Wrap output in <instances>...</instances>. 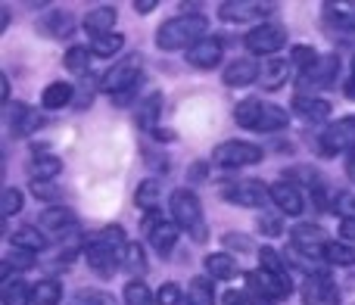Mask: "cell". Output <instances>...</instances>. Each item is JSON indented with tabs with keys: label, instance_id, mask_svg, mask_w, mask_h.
Masks as SVG:
<instances>
[{
	"label": "cell",
	"instance_id": "6da1fadb",
	"mask_svg": "<svg viewBox=\"0 0 355 305\" xmlns=\"http://www.w3.org/2000/svg\"><path fill=\"white\" fill-rule=\"evenodd\" d=\"M209 22L202 12H178V16L166 19L156 31V47L166 50V53H175V50H190L202 41Z\"/></svg>",
	"mask_w": 355,
	"mask_h": 305
},
{
	"label": "cell",
	"instance_id": "7a4b0ae2",
	"mask_svg": "<svg viewBox=\"0 0 355 305\" xmlns=\"http://www.w3.org/2000/svg\"><path fill=\"white\" fill-rule=\"evenodd\" d=\"M234 119H237L240 128L246 131H262V134H271V131H284L290 125L287 110L275 103H265V100H243L234 110Z\"/></svg>",
	"mask_w": 355,
	"mask_h": 305
},
{
	"label": "cell",
	"instance_id": "3957f363",
	"mask_svg": "<svg viewBox=\"0 0 355 305\" xmlns=\"http://www.w3.org/2000/svg\"><path fill=\"white\" fill-rule=\"evenodd\" d=\"M141 75H144V56L141 53H128L122 62H116V66L100 78V91L112 94V97L128 94V91H135V87L141 85Z\"/></svg>",
	"mask_w": 355,
	"mask_h": 305
},
{
	"label": "cell",
	"instance_id": "277c9868",
	"mask_svg": "<svg viewBox=\"0 0 355 305\" xmlns=\"http://www.w3.org/2000/svg\"><path fill=\"white\" fill-rule=\"evenodd\" d=\"M262 147L250 141H225L218 143L212 152V162L221 165V168H246V165L262 162Z\"/></svg>",
	"mask_w": 355,
	"mask_h": 305
},
{
	"label": "cell",
	"instance_id": "5b68a950",
	"mask_svg": "<svg viewBox=\"0 0 355 305\" xmlns=\"http://www.w3.org/2000/svg\"><path fill=\"white\" fill-rule=\"evenodd\" d=\"M221 200L243 209H262L271 202V187L262 181H234L221 187Z\"/></svg>",
	"mask_w": 355,
	"mask_h": 305
},
{
	"label": "cell",
	"instance_id": "8992f818",
	"mask_svg": "<svg viewBox=\"0 0 355 305\" xmlns=\"http://www.w3.org/2000/svg\"><path fill=\"white\" fill-rule=\"evenodd\" d=\"M243 44L252 56H275L277 50L287 44V28H284V25H275V22L256 25V28L246 31Z\"/></svg>",
	"mask_w": 355,
	"mask_h": 305
},
{
	"label": "cell",
	"instance_id": "52a82bcc",
	"mask_svg": "<svg viewBox=\"0 0 355 305\" xmlns=\"http://www.w3.org/2000/svg\"><path fill=\"white\" fill-rule=\"evenodd\" d=\"M349 147H355V116H346V119H337L324 128L318 141V152L324 159H334L340 152H346Z\"/></svg>",
	"mask_w": 355,
	"mask_h": 305
},
{
	"label": "cell",
	"instance_id": "ba28073f",
	"mask_svg": "<svg viewBox=\"0 0 355 305\" xmlns=\"http://www.w3.org/2000/svg\"><path fill=\"white\" fill-rule=\"evenodd\" d=\"M168 206H172V221L178 227H184V231H190V234H193L196 227H202V206L193 190H175Z\"/></svg>",
	"mask_w": 355,
	"mask_h": 305
},
{
	"label": "cell",
	"instance_id": "9c48e42d",
	"mask_svg": "<svg viewBox=\"0 0 355 305\" xmlns=\"http://www.w3.org/2000/svg\"><path fill=\"white\" fill-rule=\"evenodd\" d=\"M178 231H181V227H178L175 221H166L159 212H147V218H144V234L150 237V246H153L159 256H168L178 246Z\"/></svg>",
	"mask_w": 355,
	"mask_h": 305
},
{
	"label": "cell",
	"instance_id": "30bf717a",
	"mask_svg": "<svg viewBox=\"0 0 355 305\" xmlns=\"http://www.w3.org/2000/svg\"><path fill=\"white\" fill-rule=\"evenodd\" d=\"M290 240H293V250H300L302 256H315V259H324V250H327V234L321 225H312V221H302L290 231Z\"/></svg>",
	"mask_w": 355,
	"mask_h": 305
},
{
	"label": "cell",
	"instance_id": "8fae6325",
	"mask_svg": "<svg viewBox=\"0 0 355 305\" xmlns=\"http://www.w3.org/2000/svg\"><path fill=\"white\" fill-rule=\"evenodd\" d=\"M259 262H262L265 274L275 281L277 296H281V299H287V296L293 293V281H290V268H287V262H284V256H281V252H275L271 246H262V250H259Z\"/></svg>",
	"mask_w": 355,
	"mask_h": 305
},
{
	"label": "cell",
	"instance_id": "7c38bea8",
	"mask_svg": "<svg viewBox=\"0 0 355 305\" xmlns=\"http://www.w3.org/2000/svg\"><path fill=\"white\" fill-rule=\"evenodd\" d=\"M275 12V3H256V0H227L218 3V16L225 22H256Z\"/></svg>",
	"mask_w": 355,
	"mask_h": 305
},
{
	"label": "cell",
	"instance_id": "4fadbf2b",
	"mask_svg": "<svg viewBox=\"0 0 355 305\" xmlns=\"http://www.w3.org/2000/svg\"><path fill=\"white\" fill-rule=\"evenodd\" d=\"M337 72H340V60H337L334 53H327V56H321V60L315 62L309 72L300 75V87H309V91H321V87H331L334 78H337Z\"/></svg>",
	"mask_w": 355,
	"mask_h": 305
},
{
	"label": "cell",
	"instance_id": "5bb4252c",
	"mask_svg": "<svg viewBox=\"0 0 355 305\" xmlns=\"http://www.w3.org/2000/svg\"><path fill=\"white\" fill-rule=\"evenodd\" d=\"M41 231H50V237H69L75 234L78 221H75V212L69 206H50L41 212Z\"/></svg>",
	"mask_w": 355,
	"mask_h": 305
},
{
	"label": "cell",
	"instance_id": "9a60e30c",
	"mask_svg": "<svg viewBox=\"0 0 355 305\" xmlns=\"http://www.w3.org/2000/svg\"><path fill=\"white\" fill-rule=\"evenodd\" d=\"M221 56H225V41H221V37H215V35L202 37L196 47L187 50V62L193 69H215L221 62Z\"/></svg>",
	"mask_w": 355,
	"mask_h": 305
},
{
	"label": "cell",
	"instance_id": "2e32d148",
	"mask_svg": "<svg viewBox=\"0 0 355 305\" xmlns=\"http://www.w3.org/2000/svg\"><path fill=\"white\" fill-rule=\"evenodd\" d=\"M259 75H262V69L256 66V60L243 56V60H234L231 66H225L221 81H225L227 87H246V85H252V81H259Z\"/></svg>",
	"mask_w": 355,
	"mask_h": 305
},
{
	"label": "cell",
	"instance_id": "e0dca14e",
	"mask_svg": "<svg viewBox=\"0 0 355 305\" xmlns=\"http://www.w3.org/2000/svg\"><path fill=\"white\" fill-rule=\"evenodd\" d=\"M271 202L281 209V215H302L306 200H302V190L290 181H281L271 187Z\"/></svg>",
	"mask_w": 355,
	"mask_h": 305
},
{
	"label": "cell",
	"instance_id": "ac0fdd59",
	"mask_svg": "<svg viewBox=\"0 0 355 305\" xmlns=\"http://www.w3.org/2000/svg\"><path fill=\"white\" fill-rule=\"evenodd\" d=\"M116 19H119V12H116V6H110V3H100V6H91V10L85 12V19H81V25H85V31L91 37H100V35H110L112 31V25H116Z\"/></svg>",
	"mask_w": 355,
	"mask_h": 305
},
{
	"label": "cell",
	"instance_id": "d6986e66",
	"mask_svg": "<svg viewBox=\"0 0 355 305\" xmlns=\"http://www.w3.org/2000/svg\"><path fill=\"white\" fill-rule=\"evenodd\" d=\"M302 302L306 305H334L337 302V287L331 277H309L302 284Z\"/></svg>",
	"mask_w": 355,
	"mask_h": 305
},
{
	"label": "cell",
	"instance_id": "ffe728a7",
	"mask_svg": "<svg viewBox=\"0 0 355 305\" xmlns=\"http://www.w3.org/2000/svg\"><path fill=\"white\" fill-rule=\"evenodd\" d=\"M85 246H100V250H106V252H112V256H119V262H122V252H125V246H128V240H125V231L119 225H110V227H103V231H97V234H91V237L85 240Z\"/></svg>",
	"mask_w": 355,
	"mask_h": 305
},
{
	"label": "cell",
	"instance_id": "44dd1931",
	"mask_svg": "<svg viewBox=\"0 0 355 305\" xmlns=\"http://www.w3.org/2000/svg\"><path fill=\"white\" fill-rule=\"evenodd\" d=\"M6 122H10L12 137H25V134H31V131L41 128V112L31 110V106H12L10 116H6Z\"/></svg>",
	"mask_w": 355,
	"mask_h": 305
},
{
	"label": "cell",
	"instance_id": "7402d4cb",
	"mask_svg": "<svg viewBox=\"0 0 355 305\" xmlns=\"http://www.w3.org/2000/svg\"><path fill=\"white\" fill-rule=\"evenodd\" d=\"M293 112H300L306 122H324L331 116V103L324 97H306V94H300V97H293Z\"/></svg>",
	"mask_w": 355,
	"mask_h": 305
},
{
	"label": "cell",
	"instance_id": "603a6c76",
	"mask_svg": "<svg viewBox=\"0 0 355 305\" xmlns=\"http://www.w3.org/2000/svg\"><path fill=\"white\" fill-rule=\"evenodd\" d=\"M10 246H16V250H25V252H44L47 250V237H44L41 227H19V231L10 234Z\"/></svg>",
	"mask_w": 355,
	"mask_h": 305
},
{
	"label": "cell",
	"instance_id": "cb8c5ba5",
	"mask_svg": "<svg viewBox=\"0 0 355 305\" xmlns=\"http://www.w3.org/2000/svg\"><path fill=\"white\" fill-rule=\"evenodd\" d=\"M31 152H35V156H31V171H35V177H41V181H53V177L62 171L60 156H50L44 147H35Z\"/></svg>",
	"mask_w": 355,
	"mask_h": 305
},
{
	"label": "cell",
	"instance_id": "d4e9b609",
	"mask_svg": "<svg viewBox=\"0 0 355 305\" xmlns=\"http://www.w3.org/2000/svg\"><path fill=\"white\" fill-rule=\"evenodd\" d=\"M321 19L334 28H343V31H355V3H327L321 10Z\"/></svg>",
	"mask_w": 355,
	"mask_h": 305
},
{
	"label": "cell",
	"instance_id": "484cf974",
	"mask_svg": "<svg viewBox=\"0 0 355 305\" xmlns=\"http://www.w3.org/2000/svg\"><path fill=\"white\" fill-rule=\"evenodd\" d=\"M159 110H162V94L159 91L147 94V97L135 106V122L141 125V128H156V122H159Z\"/></svg>",
	"mask_w": 355,
	"mask_h": 305
},
{
	"label": "cell",
	"instance_id": "4316f807",
	"mask_svg": "<svg viewBox=\"0 0 355 305\" xmlns=\"http://www.w3.org/2000/svg\"><path fill=\"white\" fill-rule=\"evenodd\" d=\"M287 75H290V62L287 60H268L262 66V75H259V85L265 87V91H277V87L287 85Z\"/></svg>",
	"mask_w": 355,
	"mask_h": 305
},
{
	"label": "cell",
	"instance_id": "83f0119b",
	"mask_svg": "<svg viewBox=\"0 0 355 305\" xmlns=\"http://www.w3.org/2000/svg\"><path fill=\"white\" fill-rule=\"evenodd\" d=\"M37 28H41L44 35H50V37H69L75 31V19L69 16V12H62V10H50L47 16L41 19Z\"/></svg>",
	"mask_w": 355,
	"mask_h": 305
},
{
	"label": "cell",
	"instance_id": "f1b7e54d",
	"mask_svg": "<svg viewBox=\"0 0 355 305\" xmlns=\"http://www.w3.org/2000/svg\"><path fill=\"white\" fill-rule=\"evenodd\" d=\"M202 268L209 271V277H215V281H234L237 277V262H234L227 252H212V256H206V262H202Z\"/></svg>",
	"mask_w": 355,
	"mask_h": 305
},
{
	"label": "cell",
	"instance_id": "f546056e",
	"mask_svg": "<svg viewBox=\"0 0 355 305\" xmlns=\"http://www.w3.org/2000/svg\"><path fill=\"white\" fill-rule=\"evenodd\" d=\"M85 259H87V265H91L94 274H100V277H112V274H116L119 256H112V252L100 250V246H85Z\"/></svg>",
	"mask_w": 355,
	"mask_h": 305
},
{
	"label": "cell",
	"instance_id": "4dcf8cb0",
	"mask_svg": "<svg viewBox=\"0 0 355 305\" xmlns=\"http://www.w3.org/2000/svg\"><path fill=\"white\" fill-rule=\"evenodd\" d=\"M31 290L22 277H10V281L0 287V302L3 305H31Z\"/></svg>",
	"mask_w": 355,
	"mask_h": 305
},
{
	"label": "cell",
	"instance_id": "1f68e13d",
	"mask_svg": "<svg viewBox=\"0 0 355 305\" xmlns=\"http://www.w3.org/2000/svg\"><path fill=\"white\" fill-rule=\"evenodd\" d=\"M91 60H94V50L75 44V47L66 50V56H62V66H66L69 72H75V75H81V78H85V75L91 72Z\"/></svg>",
	"mask_w": 355,
	"mask_h": 305
},
{
	"label": "cell",
	"instance_id": "d6a6232c",
	"mask_svg": "<svg viewBox=\"0 0 355 305\" xmlns=\"http://www.w3.org/2000/svg\"><path fill=\"white\" fill-rule=\"evenodd\" d=\"M72 97H75L72 85H66V81H53V85H47V87H44V94H41V103L47 106V110H62V106H69V103H72Z\"/></svg>",
	"mask_w": 355,
	"mask_h": 305
},
{
	"label": "cell",
	"instance_id": "836d02e7",
	"mask_svg": "<svg viewBox=\"0 0 355 305\" xmlns=\"http://www.w3.org/2000/svg\"><path fill=\"white\" fill-rule=\"evenodd\" d=\"M62 302V287L60 281H37L31 290V305H60Z\"/></svg>",
	"mask_w": 355,
	"mask_h": 305
},
{
	"label": "cell",
	"instance_id": "e575fe53",
	"mask_svg": "<svg viewBox=\"0 0 355 305\" xmlns=\"http://www.w3.org/2000/svg\"><path fill=\"white\" fill-rule=\"evenodd\" d=\"M187 302L190 305H215V290L209 277H193L187 284Z\"/></svg>",
	"mask_w": 355,
	"mask_h": 305
},
{
	"label": "cell",
	"instance_id": "d590c367",
	"mask_svg": "<svg viewBox=\"0 0 355 305\" xmlns=\"http://www.w3.org/2000/svg\"><path fill=\"white\" fill-rule=\"evenodd\" d=\"M324 259L331 265H355V243H346V240H331L324 250Z\"/></svg>",
	"mask_w": 355,
	"mask_h": 305
},
{
	"label": "cell",
	"instance_id": "8d00e7d4",
	"mask_svg": "<svg viewBox=\"0 0 355 305\" xmlns=\"http://www.w3.org/2000/svg\"><path fill=\"white\" fill-rule=\"evenodd\" d=\"M125 47V35H119V31H110V35H100V37H94V44H91V50H94V56H116L119 50Z\"/></svg>",
	"mask_w": 355,
	"mask_h": 305
},
{
	"label": "cell",
	"instance_id": "74e56055",
	"mask_svg": "<svg viewBox=\"0 0 355 305\" xmlns=\"http://www.w3.org/2000/svg\"><path fill=\"white\" fill-rule=\"evenodd\" d=\"M122 265H125V271H131V274H144V271H147V256H144V246L141 243H128V246H125Z\"/></svg>",
	"mask_w": 355,
	"mask_h": 305
},
{
	"label": "cell",
	"instance_id": "f35d334b",
	"mask_svg": "<svg viewBox=\"0 0 355 305\" xmlns=\"http://www.w3.org/2000/svg\"><path fill=\"white\" fill-rule=\"evenodd\" d=\"M125 305H156V293H150L144 281H131L125 287Z\"/></svg>",
	"mask_w": 355,
	"mask_h": 305
},
{
	"label": "cell",
	"instance_id": "ab89813d",
	"mask_svg": "<svg viewBox=\"0 0 355 305\" xmlns=\"http://www.w3.org/2000/svg\"><path fill=\"white\" fill-rule=\"evenodd\" d=\"M135 202L147 212H156V202H159V181H144L135 193Z\"/></svg>",
	"mask_w": 355,
	"mask_h": 305
},
{
	"label": "cell",
	"instance_id": "60d3db41",
	"mask_svg": "<svg viewBox=\"0 0 355 305\" xmlns=\"http://www.w3.org/2000/svg\"><path fill=\"white\" fill-rule=\"evenodd\" d=\"M28 193L35 196V200H44V202H56L62 196V190L56 187L53 181H41V177H31L28 184Z\"/></svg>",
	"mask_w": 355,
	"mask_h": 305
},
{
	"label": "cell",
	"instance_id": "b9f144b4",
	"mask_svg": "<svg viewBox=\"0 0 355 305\" xmlns=\"http://www.w3.org/2000/svg\"><path fill=\"white\" fill-rule=\"evenodd\" d=\"M318 60H321V56L315 53V50L309 47V44H300V47H293V53H290V66L300 69V75H302V72H309V69H312Z\"/></svg>",
	"mask_w": 355,
	"mask_h": 305
},
{
	"label": "cell",
	"instance_id": "7bdbcfd3",
	"mask_svg": "<svg viewBox=\"0 0 355 305\" xmlns=\"http://www.w3.org/2000/svg\"><path fill=\"white\" fill-rule=\"evenodd\" d=\"M3 265H10L12 271H28V268H35V252H25V250L10 246L3 256Z\"/></svg>",
	"mask_w": 355,
	"mask_h": 305
},
{
	"label": "cell",
	"instance_id": "ee69618b",
	"mask_svg": "<svg viewBox=\"0 0 355 305\" xmlns=\"http://www.w3.org/2000/svg\"><path fill=\"white\" fill-rule=\"evenodd\" d=\"M100 91V81L94 78V75H85V81H81V87L78 91H75V106H78V110H87V106L94 103V94Z\"/></svg>",
	"mask_w": 355,
	"mask_h": 305
},
{
	"label": "cell",
	"instance_id": "f6af8a7d",
	"mask_svg": "<svg viewBox=\"0 0 355 305\" xmlns=\"http://www.w3.org/2000/svg\"><path fill=\"white\" fill-rule=\"evenodd\" d=\"M256 227H259V234H265V237L275 240V237H281V234H284V218H281V215L265 212V215H259Z\"/></svg>",
	"mask_w": 355,
	"mask_h": 305
},
{
	"label": "cell",
	"instance_id": "bcb514c9",
	"mask_svg": "<svg viewBox=\"0 0 355 305\" xmlns=\"http://www.w3.org/2000/svg\"><path fill=\"white\" fill-rule=\"evenodd\" d=\"M22 202H25L22 190L6 187V190H3V218H12V215H16L19 209H22Z\"/></svg>",
	"mask_w": 355,
	"mask_h": 305
},
{
	"label": "cell",
	"instance_id": "7dc6e473",
	"mask_svg": "<svg viewBox=\"0 0 355 305\" xmlns=\"http://www.w3.org/2000/svg\"><path fill=\"white\" fill-rule=\"evenodd\" d=\"M225 246L234 252H252L256 250V243H252L250 234H225Z\"/></svg>",
	"mask_w": 355,
	"mask_h": 305
},
{
	"label": "cell",
	"instance_id": "c3c4849f",
	"mask_svg": "<svg viewBox=\"0 0 355 305\" xmlns=\"http://www.w3.org/2000/svg\"><path fill=\"white\" fill-rule=\"evenodd\" d=\"M181 302V287L178 284H162L156 290V305H178Z\"/></svg>",
	"mask_w": 355,
	"mask_h": 305
},
{
	"label": "cell",
	"instance_id": "681fc988",
	"mask_svg": "<svg viewBox=\"0 0 355 305\" xmlns=\"http://www.w3.org/2000/svg\"><path fill=\"white\" fill-rule=\"evenodd\" d=\"M72 305H110V302H106L100 293H94V290H85V293L75 296V302H72Z\"/></svg>",
	"mask_w": 355,
	"mask_h": 305
},
{
	"label": "cell",
	"instance_id": "f907efd6",
	"mask_svg": "<svg viewBox=\"0 0 355 305\" xmlns=\"http://www.w3.org/2000/svg\"><path fill=\"white\" fill-rule=\"evenodd\" d=\"M340 240L355 243V218H343V221H340Z\"/></svg>",
	"mask_w": 355,
	"mask_h": 305
},
{
	"label": "cell",
	"instance_id": "816d5d0a",
	"mask_svg": "<svg viewBox=\"0 0 355 305\" xmlns=\"http://www.w3.org/2000/svg\"><path fill=\"white\" fill-rule=\"evenodd\" d=\"M246 302H250V296H246V293H237V290L225 293V305H246Z\"/></svg>",
	"mask_w": 355,
	"mask_h": 305
},
{
	"label": "cell",
	"instance_id": "f5cc1de1",
	"mask_svg": "<svg viewBox=\"0 0 355 305\" xmlns=\"http://www.w3.org/2000/svg\"><path fill=\"white\" fill-rule=\"evenodd\" d=\"M0 100H10V75L0 72Z\"/></svg>",
	"mask_w": 355,
	"mask_h": 305
},
{
	"label": "cell",
	"instance_id": "db71d44e",
	"mask_svg": "<svg viewBox=\"0 0 355 305\" xmlns=\"http://www.w3.org/2000/svg\"><path fill=\"white\" fill-rule=\"evenodd\" d=\"M190 177H193V181L200 177V181H202V177H206V162H193V165H190Z\"/></svg>",
	"mask_w": 355,
	"mask_h": 305
},
{
	"label": "cell",
	"instance_id": "11a10c76",
	"mask_svg": "<svg viewBox=\"0 0 355 305\" xmlns=\"http://www.w3.org/2000/svg\"><path fill=\"white\" fill-rule=\"evenodd\" d=\"M135 10H137V12H153V10H156V0H137Z\"/></svg>",
	"mask_w": 355,
	"mask_h": 305
},
{
	"label": "cell",
	"instance_id": "9f6ffc18",
	"mask_svg": "<svg viewBox=\"0 0 355 305\" xmlns=\"http://www.w3.org/2000/svg\"><path fill=\"white\" fill-rule=\"evenodd\" d=\"M6 25H10V10H6V6H0V35L6 31Z\"/></svg>",
	"mask_w": 355,
	"mask_h": 305
},
{
	"label": "cell",
	"instance_id": "6f0895ef",
	"mask_svg": "<svg viewBox=\"0 0 355 305\" xmlns=\"http://www.w3.org/2000/svg\"><path fill=\"white\" fill-rule=\"evenodd\" d=\"M346 175H349V181L355 184V152H352L349 159H346Z\"/></svg>",
	"mask_w": 355,
	"mask_h": 305
},
{
	"label": "cell",
	"instance_id": "680465c9",
	"mask_svg": "<svg viewBox=\"0 0 355 305\" xmlns=\"http://www.w3.org/2000/svg\"><path fill=\"white\" fill-rule=\"evenodd\" d=\"M346 97H349V100H355V78H349V81H346Z\"/></svg>",
	"mask_w": 355,
	"mask_h": 305
},
{
	"label": "cell",
	"instance_id": "91938a15",
	"mask_svg": "<svg viewBox=\"0 0 355 305\" xmlns=\"http://www.w3.org/2000/svg\"><path fill=\"white\" fill-rule=\"evenodd\" d=\"M352 78H355V60H352Z\"/></svg>",
	"mask_w": 355,
	"mask_h": 305
}]
</instances>
